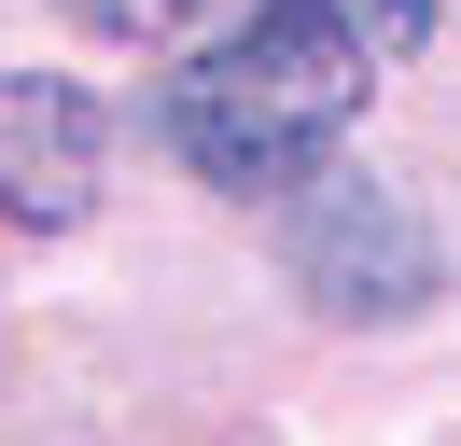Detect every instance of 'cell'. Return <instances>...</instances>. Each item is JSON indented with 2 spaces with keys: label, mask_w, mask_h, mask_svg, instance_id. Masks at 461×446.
<instances>
[{
  "label": "cell",
  "mask_w": 461,
  "mask_h": 446,
  "mask_svg": "<svg viewBox=\"0 0 461 446\" xmlns=\"http://www.w3.org/2000/svg\"><path fill=\"white\" fill-rule=\"evenodd\" d=\"M70 14H85V28H98V42H154V28H168V14H182V0H70Z\"/></svg>",
  "instance_id": "5b68a950"
},
{
  "label": "cell",
  "mask_w": 461,
  "mask_h": 446,
  "mask_svg": "<svg viewBox=\"0 0 461 446\" xmlns=\"http://www.w3.org/2000/svg\"><path fill=\"white\" fill-rule=\"evenodd\" d=\"M308 14H336V28H364L377 56H405V42H420V0H308Z\"/></svg>",
  "instance_id": "277c9868"
},
{
  "label": "cell",
  "mask_w": 461,
  "mask_h": 446,
  "mask_svg": "<svg viewBox=\"0 0 461 446\" xmlns=\"http://www.w3.org/2000/svg\"><path fill=\"white\" fill-rule=\"evenodd\" d=\"M113 182V112L57 70H14L0 84V210L29 223V237H70Z\"/></svg>",
  "instance_id": "3957f363"
},
{
  "label": "cell",
  "mask_w": 461,
  "mask_h": 446,
  "mask_svg": "<svg viewBox=\"0 0 461 446\" xmlns=\"http://www.w3.org/2000/svg\"><path fill=\"white\" fill-rule=\"evenodd\" d=\"M294 279H308L321 307H349V321H392V307L433 293V237H420V210H405V195L321 167L308 210H294Z\"/></svg>",
  "instance_id": "7a4b0ae2"
},
{
  "label": "cell",
  "mask_w": 461,
  "mask_h": 446,
  "mask_svg": "<svg viewBox=\"0 0 461 446\" xmlns=\"http://www.w3.org/2000/svg\"><path fill=\"white\" fill-rule=\"evenodd\" d=\"M364 70H377L364 28L308 14V0H252L238 42H210L196 70L168 84V139H182V167L224 182V195H308L321 167H336L349 112H364Z\"/></svg>",
  "instance_id": "6da1fadb"
}]
</instances>
